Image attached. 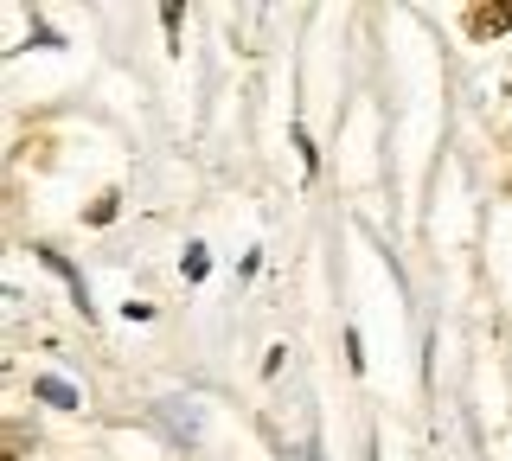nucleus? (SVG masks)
Listing matches in <instances>:
<instances>
[{"instance_id": "obj_1", "label": "nucleus", "mask_w": 512, "mask_h": 461, "mask_svg": "<svg viewBox=\"0 0 512 461\" xmlns=\"http://www.w3.org/2000/svg\"><path fill=\"white\" fill-rule=\"evenodd\" d=\"M39 397H45V404H58V410H71V404H77V391L64 385V378H45V385H39Z\"/></svg>"}, {"instance_id": "obj_2", "label": "nucleus", "mask_w": 512, "mask_h": 461, "mask_svg": "<svg viewBox=\"0 0 512 461\" xmlns=\"http://www.w3.org/2000/svg\"><path fill=\"white\" fill-rule=\"evenodd\" d=\"M500 26H512V7H487V13L474 20V33H500Z\"/></svg>"}, {"instance_id": "obj_3", "label": "nucleus", "mask_w": 512, "mask_h": 461, "mask_svg": "<svg viewBox=\"0 0 512 461\" xmlns=\"http://www.w3.org/2000/svg\"><path fill=\"white\" fill-rule=\"evenodd\" d=\"M205 269H212V257H205V250H186V276H192V282H199V276H205Z\"/></svg>"}]
</instances>
